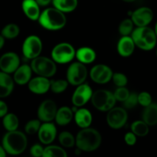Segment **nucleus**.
I'll list each match as a JSON object with an SVG mask.
<instances>
[{"label":"nucleus","instance_id":"6e6552de","mask_svg":"<svg viewBox=\"0 0 157 157\" xmlns=\"http://www.w3.org/2000/svg\"><path fill=\"white\" fill-rule=\"evenodd\" d=\"M88 71L85 64L76 61L70 64L66 72V80L69 84L78 86L84 83L87 78Z\"/></svg>","mask_w":157,"mask_h":157},{"label":"nucleus","instance_id":"473e14b6","mask_svg":"<svg viewBox=\"0 0 157 157\" xmlns=\"http://www.w3.org/2000/svg\"><path fill=\"white\" fill-rule=\"evenodd\" d=\"M133 29H134V24L131 18H126V19L123 20L118 28L119 33L122 36H127V35H131Z\"/></svg>","mask_w":157,"mask_h":157},{"label":"nucleus","instance_id":"f704fd0d","mask_svg":"<svg viewBox=\"0 0 157 157\" xmlns=\"http://www.w3.org/2000/svg\"><path fill=\"white\" fill-rule=\"evenodd\" d=\"M111 80L117 87H126L127 83H128V78H127V77L124 74L121 73V72L113 73Z\"/></svg>","mask_w":157,"mask_h":157},{"label":"nucleus","instance_id":"c756f323","mask_svg":"<svg viewBox=\"0 0 157 157\" xmlns=\"http://www.w3.org/2000/svg\"><path fill=\"white\" fill-rule=\"evenodd\" d=\"M20 33V29L18 25L9 23L5 25L1 31V35L5 39H13L17 38Z\"/></svg>","mask_w":157,"mask_h":157},{"label":"nucleus","instance_id":"4c0bfd02","mask_svg":"<svg viewBox=\"0 0 157 157\" xmlns=\"http://www.w3.org/2000/svg\"><path fill=\"white\" fill-rule=\"evenodd\" d=\"M138 94L136 92H132L130 94L128 98L123 102L124 104V107L127 109H132L136 107L138 104Z\"/></svg>","mask_w":157,"mask_h":157},{"label":"nucleus","instance_id":"412c9836","mask_svg":"<svg viewBox=\"0 0 157 157\" xmlns=\"http://www.w3.org/2000/svg\"><path fill=\"white\" fill-rule=\"evenodd\" d=\"M21 9L29 19L32 21H38L41 11L40 6L35 0H23L21 3Z\"/></svg>","mask_w":157,"mask_h":157},{"label":"nucleus","instance_id":"0eeeda50","mask_svg":"<svg viewBox=\"0 0 157 157\" xmlns=\"http://www.w3.org/2000/svg\"><path fill=\"white\" fill-rule=\"evenodd\" d=\"M75 48L68 42H61L56 44L51 52L52 59L56 64H64L71 62L75 58Z\"/></svg>","mask_w":157,"mask_h":157},{"label":"nucleus","instance_id":"f03ea898","mask_svg":"<svg viewBox=\"0 0 157 157\" xmlns=\"http://www.w3.org/2000/svg\"><path fill=\"white\" fill-rule=\"evenodd\" d=\"M28 139L25 133L16 130L8 131L2 140V147L7 154L18 156L26 150Z\"/></svg>","mask_w":157,"mask_h":157},{"label":"nucleus","instance_id":"de8ad7c7","mask_svg":"<svg viewBox=\"0 0 157 157\" xmlns=\"http://www.w3.org/2000/svg\"><path fill=\"white\" fill-rule=\"evenodd\" d=\"M156 57H157V46H156Z\"/></svg>","mask_w":157,"mask_h":157},{"label":"nucleus","instance_id":"1a4fd4ad","mask_svg":"<svg viewBox=\"0 0 157 157\" xmlns=\"http://www.w3.org/2000/svg\"><path fill=\"white\" fill-rule=\"evenodd\" d=\"M42 48L43 44L41 38L35 35H29L22 44V54L25 58L32 60L41 55Z\"/></svg>","mask_w":157,"mask_h":157},{"label":"nucleus","instance_id":"c03bdc74","mask_svg":"<svg viewBox=\"0 0 157 157\" xmlns=\"http://www.w3.org/2000/svg\"><path fill=\"white\" fill-rule=\"evenodd\" d=\"M5 44V38L0 35V50L3 48Z\"/></svg>","mask_w":157,"mask_h":157},{"label":"nucleus","instance_id":"a878e982","mask_svg":"<svg viewBox=\"0 0 157 157\" xmlns=\"http://www.w3.org/2000/svg\"><path fill=\"white\" fill-rule=\"evenodd\" d=\"M54 7L65 13H69L76 9L78 7V0H52Z\"/></svg>","mask_w":157,"mask_h":157},{"label":"nucleus","instance_id":"9b49d317","mask_svg":"<svg viewBox=\"0 0 157 157\" xmlns=\"http://www.w3.org/2000/svg\"><path fill=\"white\" fill-rule=\"evenodd\" d=\"M93 92L90 86L85 83L77 86L71 98L73 105L78 108L82 107L90 101Z\"/></svg>","mask_w":157,"mask_h":157},{"label":"nucleus","instance_id":"f8f14e48","mask_svg":"<svg viewBox=\"0 0 157 157\" xmlns=\"http://www.w3.org/2000/svg\"><path fill=\"white\" fill-rule=\"evenodd\" d=\"M153 11L147 6L138 8L130 15V18L136 27L149 26L153 20Z\"/></svg>","mask_w":157,"mask_h":157},{"label":"nucleus","instance_id":"aec40b11","mask_svg":"<svg viewBox=\"0 0 157 157\" xmlns=\"http://www.w3.org/2000/svg\"><path fill=\"white\" fill-rule=\"evenodd\" d=\"M74 118L77 125L81 129L89 127L93 121L91 112L86 108L79 107L74 113Z\"/></svg>","mask_w":157,"mask_h":157},{"label":"nucleus","instance_id":"49530a36","mask_svg":"<svg viewBox=\"0 0 157 157\" xmlns=\"http://www.w3.org/2000/svg\"><path fill=\"white\" fill-rule=\"evenodd\" d=\"M122 1L125 2H133L136 1V0H122Z\"/></svg>","mask_w":157,"mask_h":157},{"label":"nucleus","instance_id":"6ab92c4d","mask_svg":"<svg viewBox=\"0 0 157 157\" xmlns=\"http://www.w3.org/2000/svg\"><path fill=\"white\" fill-rule=\"evenodd\" d=\"M135 48H136V45L134 44V41L130 35L121 37L117 46L118 54L124 58H128L131 56L134 52Z\"/></svg>","mask_w":157,"mask_h":157},{"label":"nucleus","instance_id":"79ce46f5","mask_svg":"<svg viewBox=\"0 0 157 157\" xmlns=\"http://www.w3.org/2000/svg\"><path fill=\"white\" fill-rule=\"evenodd\" d=\"M35 1L40 7H45L52 2V0H35Z\"/></svg>","mask_w":157,"mask_h":157},{"label":"nucleus","instance_id":"e433bc0d","mask_svg":"<svg viewBox=\"0 0 157 157\" xmlns=\"http://www.w3.org/2000/svg\"><path fill=\"white\" fill-rule=\"evenodd\" d=\"M138 104L146 107L153 103V98L151 94L147 91H142L138 94Z\"/></svg>","mask_w":157,"mask_h":157},{"label":"nucleus","instance_id":"20e7f679","mask_svg":"<svg viewBox=\"0 0 157 157\" xmlns=\"http://www.w3.org/2000/svg\"><path fill=\"white\" fill-rule=\"evenodd\" d=\"M131 38L136 47L146 52L154 49L157 44V37L154 30L149 26L136 27L132 32Z\"/></svg>","mask_w":157,"mask_h":157},{"label":"nucleus","instance_id":"a18cd8bd","mask_svg":"<svg viewBox=\"0 0 157 157\" xmlns=\"http://www.w3.org/2000/svg\"><path fill=\"white\" fill-rule=\"evenodd\" d=\"M153 30H154L155 34H156V35L157 37V21H156V23H155V26H154V29H153Z\"/></svg>","mask_w":157,"mask_h":157},{"label":"nucleus","instance_id":"7ed1b4c3","mask_svg":"<svg viewBox=\"0 0 157 157\" xmlns=\"http://www.w3.org/2000/svg\"><path fill=\"white\" fill-rule=\"evenodd\" d=\"M38 22L40 25L49 31L62 29L67 23V18L64 12L56 8H47L40 14Z\"/></svg>","mask_w":157,"mask_h":157},{"label":"nucleus","instance_id":"37998d69","mask_svg":"<svg viewBox=\"0 0 157 157\" xmlns=\"http://www.w3.org/2000/svg\"><path fill=\"white\" fill-rule=\"evenodd\" d=\"M0 157H7V153L5 151L4 148L0 145Z\"/></svg>","mask_w":157,"mask_h":157},{"label":"nucleus","instance_id":"cd10ccee","mask_svg":"<svg viewBox=\"0 0 157 157\" xmlns=\"http://www.w3.org/2000/svg\"><path fill=\"white\" fill-rule=\"evenodd\" d=\"M130 129L131 132H133L136 136L140 137H144L147 136L150 132V126L147 125L142 120L135 121L134 122L132 123Z\"/></svg>","mask_w":157,"mask_h":157},{"label":"nucleus","instance_id":"f3484780","mask_svg":"<svg viewBox=\"0 0 157 157\" xmlns=\"http://www.w3.org/2000/svg\"><path fill=\"white\" fill-rule=\"evenodd\" d=\"M29 90L35 94H44L50 90V80L48 78L37 76L28 83Z\"/></svg>","mask_w":157,"mask_h":157},{"label":"nucleus","instance_id":"7c9ffc66","mask_svg":"<svg viewBox=\"0 0 157 157\" xmlns=\"http://www.w3.org/2000/svg\"><path fill=\"white\" fill-rule=\"evenodd\" d=\"M58 141L64 148H71L75 146V136L69 131H62L58 136Z\"/></svg>","mask_w":157,"mask_h":157},{"label":"nucleus","instance_id":"ddd939ff","mask_svg":"<svg viewBox=\"0 0 157 157\" xmlns=\"http://www.w3.org/2000/svg\"><path fill=\"white\" fill-rule=\"evenodd\" d=\"M113 74V71L109 66L104 64H98L90 69V77L94 83L104 84L111 81Z\"/></svg>","mask_w":157,"mask_h":157},{"label":"nucleus","instance_id":"bb28decb","mask_svg":"<svg viewBox=\"0 0 157 157\" xmlns=\"http://www.w3.org/2000/svg\"><path fill=\"white\" fill-rule=\"evenodd\" d=\"M2 125L7 132L14 131L18 130L19 126V120L15 113H7L2 117Z\"/></svg>","mask_w":157,"mask_h":157},{"label":"nucleus","instance_id":"423d86ee","mask_svg":"<svg viewBox=\"0 0 157 157\" xmlns=\"http://www.w3.org/2000/svg\"><path fill=\"white\" fill-rule=\"evenodd\" d=\"M90 101L97 110L102 112L109 111L115 107L117 102L113 93L104 89H100L93 92Z\"/></svg>","mask_w":157,"mask_h":157},{"label":"nucleus","instance_id":"f257e3e1","mask_svg":"<svg viewBox=\"0 0 157 157\" xmlns=\"http://www.w3.org/2000/svg\"><path fill=\"white\" fill-rule=\"evenodd\" d=\"M102 143L100 132L91 127L83 128L75 136V146L82 152H94L98 150Z\"/></svg>","mask_w":157,"mask_h":157},{"label":"nucleus","instance_id":"393cba45","mask_svg":"<svg viewBox=\"0 0 157 157\" xmlns=\"http://www.w3.org/2000/svg\"><path fill=\"white\" fill-rule=\"evenodd\" d=\"M142 121L150 127L157 124V104L152 103L147 107H144L142 112Z\"/></svg>","mask_w":157,"mask_h":157},{"label":"nucleus","instance_id":"4be33fe9","mask_svg":"<svg viewBox=\"0 0 157 157\" xmlns=\"http://www.w3.org/2000/svg\"><path fill=\"white\" fill-rule=\"evenodd\" d=\"M15 82L9 74L0 71V99L9 97L14 90Z\"/></svg>","mask_w":157,"mask_h":157},{"label":"nucleus","instance_id":"39448f33","mask_svg":"<svg viewBox=\"0 0 157 157\" xmlns=\"http://www.w3.org/2000/svg\"><path fill=\"white\" fill-rule=\"evenodd\" d=\"M31 68L38 76L52 78L56 74V63L52 58L44 56H38L31 61Z\"/></svg>","mask_w":157,"mask_h":157},{"label":"nucleus","instance_id":"c9c22d12","mask_svg":"<svg viewBox=\"0 0 157 157\" xmlns=\"http://www.w3.org/2000/svg\"><path fill=\"white\" fill-rule=\"evenodd\" d=\"M130 92L128 88L126 87H120L116 89V90L113 93L114 98L117 101H120V102H124L128 96L130 95Z\"/></svg>","mask_w":157,"mask_h":157},{"label":"nucleus","instance_id":"5701e85b","mask_svg":"<svg viewBox=\"0 0 157 157\" xmlns=\"http://www.w3.org/2000/svg\"><path fill=\"white\" fill-rule=\"evenodd\" d=\"M75 58L84 64L93 63L97 58L96 52L90 47H81L76 51Z\"/></svg>","mask_w":157,"mask_h":157},{"label":"nucleus","instance_id":"dca6fc26","mask_svg":"<svg viewBox=\"0 0 157 157\" xmlns=\"http://www.w3.org/2000/svg\"><path fill=\"white\" fill-rule=\"evenodd\" d=\"M57 128L52 122H43L38 132V137L40 142L44 145H50L57 136Z\"/></svg>","mask_w":157,"mask_h":157},{"label":"nucleus","instance_id":"58836bf2","mask_svg":"<svg viewBox=\"0 0 157 157\" xmlns=\"http://www.w3.org/2000/svg\"><path fill=\"white\" fill-rule=\"evenodd\" d=\"M44 147L41 144H35L30 148V153L32 157H42Z\"/></svg>","mask_w":157,"mask_h":157},{"label":"nucleus","instance_id":"a19ab883","mask_svg":"<svg viewBox=\"0 0 157 157\" xmlns=\"http://www.w3.org/2000/svg\"><path fill=\"white\" fill-rule=\"evenodd\" d=\"M8 113V106L6 103L0 100V118H2Z\"/></svg>","mask_w":157,"mask_h":157},{"label":"nucleus","instance_id":"4468645a","mask_svg":"<svg viewBox=\"0 0 157 157\" xmlns=\"http://www.w3.org/2000/svg\"><path fill=\"white\" fill-rule=\"evenodd\" d=\"M58 107L56 103L50 99L44 100L40 104L37 110L38 119L41 122H52L55 120Z\"/></svg>","mask_w":157,"mask_h":157},{"label":"nucleus","instance_id":"a211bd4d","mask_svg":"<svg viewBox=\"0 0 157 157\" xmlns=\"http://www.w3.org/2000/svg\"><path fill=\"white\" fill-rule=\"evenodd\" d=\"M32 70L31 66L29 64H20L19 67L16 69L13 73V80L15 84L20 86L28 84L31 79H32Z\"/></svg>","mask_w":157,"mask_h":157},{"label":"nucleus","instance_id":"c85d7f7f","mask_svg":"<svg viewBox=\"0 0 157 157\" xmlns=\"http://www.w3.org/2000/svg\"><path fill=\"white\" fill-rule=\"evenodd\" d=\"M42 157H67V153L64 147L50 144L44 148Z\"/></svg>","mask_w":157,"mask_h":157},{"label":"nucleus","instance_id":"2f4dec72","mask_svg":"<svg viewBox=\"0 0 157 157\" xmlns=\"http://www.w3.org/2000/svg\"><path fill=\"white\" fill-rule=\"evenodd\" d=\"M69 84L67 80H50V90L55 94H61L66 90Z\"/></svg>","mask_w":157,"mask_h":157},{"label":"nucleus","instance_id":"2eb2a0df","mask_svg":"<svg viewBox=\"0 0 157 157\" xmlns=\"http://www.w3.org/2000/svg\"><path fill=\"white\" fill-rule=\"evenodd\" d=\"M20 65V58L16 53L6 52L0 57V70L11 75L16 71Z\"/></svg>","mask_w":157,"mask_h":157},{"label":"nucleus","instance_id":"b1692460","mask_svg":"<svg viewBox=\"0 0 157 157\" xmlns=\"http://www.w3.org/2000/svg\"><path fill=\"white\" fill-rule=\"evenodd\" d=\"M74 118V112L71 108L67 106L58 108L55 121L59 126H66L71 122Z\"/></svg>","mask_w":157,"mask_h":157},{"label":"nucleus","instance_id":"ea45409f","mask_svg":"<svg viewBox=\"0 0 157 157\" xmlns=\"http://www.w3.org/2000/svg\"><path fill=\"white\" fill-rule=\"evenodd\" d=\"M137 140V136L133 132H128L124 135V141L128 146H134Z\"/></svg>","mask_w":157,"mask_h":157},{"label":"nucleus","instance_id":"72a5a7b5","mask_svg":"<svg viewBox=\"0 0 157 157\" xmlns=\"http://www.w3.org/2000/svg\"><path fill=\"white\" fill-rule=\"evenodd\" d=\"M41 122L38 119H33L28 121L25 126V132L28 135H34L38 133Z\"/></svg>","mask_w":157,"mask_h":157},{"label":"nucleus","instance_id":"9d476101","mask_svg":"<svg viewBox=\"0 0 157 157\" xmlns=\"http://www.w3.org/2000/svg\"><path fill=\"white\" fill-rule=\"evenodd\" d=\"M128 120V113L124 107H114L107 111L106 121L107 125L113 130L124 127Z\"/></svg>","mask_w":157,"mask_h":157}]
</instances>
